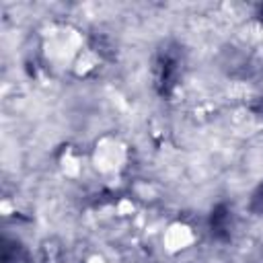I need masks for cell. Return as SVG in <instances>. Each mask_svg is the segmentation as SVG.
I'll return each mask as SVG.
<instances>
[{
	"label": "cell",
	"instance_id": "obj_1",
	"mask_svg": "<svg viewBox=\"0 0 263 263\" xmlns=\"http://www.w3.org/2000/svg\"><path fill=\"white\" fill-rule=\"evenodd\" d=\"M179 55L171 49H162L154 62V86L160 97H171L179 82Z\"/></svg>",
	"mask_w": 263,
	"mask_h": 263
},
{
	"label": "cell",
	"instance_id": "obj_3",
	"mask_svg": "<svg viewBox=\"0 0 263 263\" xmlns=\"http://www.w3.org/2000/svg\"><path fill=\"white\" fill-rule=\"evenodd\" d=\"M253 210L259 212V214H263V183H261V187L257 189V193L253 195Z\"/></svg>",
	"mask_w": 263,
	"mask_h": 263
},
{
	"label": "cell",
	"instance_id": "obj_2",
	"mask_svg": "<svg viewBox=\"0 0 263 263\" xmlns=\"http://www.w3.org/2000/svg\"><path fill=\"white\" fill-rule=\"evenodd\" d=\"M230 230H232V224H230V210L226 203H218L214 205L212 214H210V232L214 238L218 240H228L230 238Z\"/></svg>",
	"mask_w": 263,
	"mask_h": 263
}]
</instances>
